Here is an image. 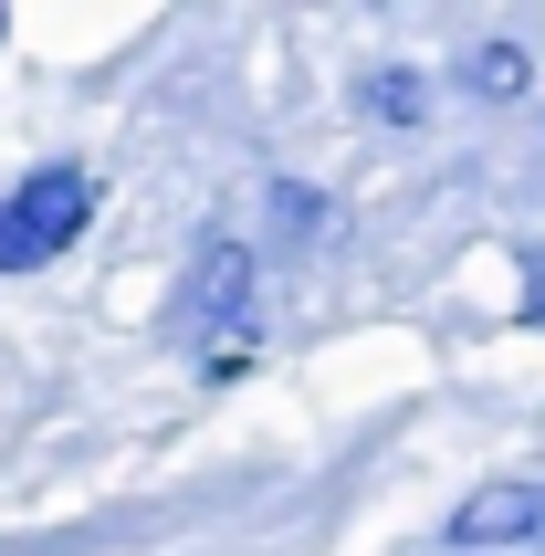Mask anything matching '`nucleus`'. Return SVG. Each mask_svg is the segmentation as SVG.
Instances as JSON below:
<instances>
[{
  "instance_id": "1",
  "label": "nucleus",
  "mask_w": 545,
  "mask_h": 556,
  "mask_svg": "<svg viewBox=\"0 0 545 556\" xmlns=\"http://www.w3.org/2000/svg\"><path fill=\"white\" fill-rule=\"evenodd\" d=\"M85 220H94L85 168H31L22 189H0V274H42L53 252L85 242Z\"/></svg>"
},
{
  "instance_id": "2",
  "label": "nucleus",
  "mask_w": 545,
  "mask_h": 556,
  "mask_svg": "<svg viewBox=\"0 0 545 556\" xmlns=\"http://www.w3.org/2000/svg\"><path fill=\"white\" fill-rule=\"evenodd\" d=\"M452 546H472V556L545 546V483H483V494H461V515H452Z\"/></svg>"
},
{
  "instance_id": "3",
  "label": "nucleus",
  "mask_w": 545,
  "mask_h": 556,
  "mask_svg": "<svg viewBox=\"0 0 545 556\" xmlns=\"http://www.w3.org/2000/svg\"><path fill=\"white\" fill-rule=\"evenodd\" d=\"M189 315H200V326H242V315H252V252L242 242H211V252H200Z\"/></svg>"
},
{
  "instance_id": "4",
  "label": "nucleus",
  "mask_w": 545,
  "mask_h": 556,
  "mask_svg": "<svg viewBox=\"0 0 545 556\" xmlns=\"http://www.w3.org/2000/svg\"><path fill=\"white\" fill-rule=\"evenodd\" d=\"M461 85L504 105V94H524V85H535V63H524V42H472V53H461Z\"/></svg>"
},
{
  "instance_id": "5",
  "label": "nucleus",
  "mask_w": 545,
  "mask_h": 556,
  "mask_svg": "<svg viewBox=\"0 0 545 556\" xmlns=\"http://www.w3.org/2000/svg\"><path fill=\"white\" fill-rule=\"evenodd\" d=\"M272 211H283V242H315V231H326V200H315L304 179H283V189H272Z\"/></svg>"
},
{
  "instance_id": "6",
  "label": "nucleus",
  "mask_w": 545,
  "mask_h": 556,
  "mask_svg": "<svg viewBox=\"0 0 545 556\" xmlns=\"http://www.w3.org/2000/svg\"><path fill=\"white\" fill-rule=\"evenodd\" d=\"M357 105H378V116H398V126H409V116H420V74H367V85H357Z\"/></svg>"
}]
</instances>
